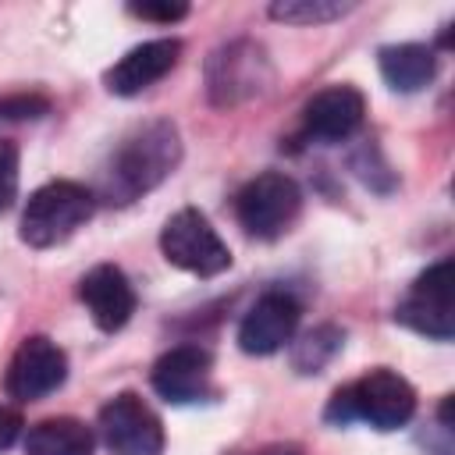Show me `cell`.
Returning <instances> with one entry per match:
<instances>
[{"instance_id":"1","label":"cell","mask_w":455,"mask_h":455,"mask_svg":"<svg viewBox=\"0 0 455 455\" xmlns=\"http://www.w3.org/2000/svg\"><path fill=\"white\" fill-rule=\"evenodd\" d=\"M181 160V139L171 121H149L121 139L107 171H103V199L132 203L142 192L156 188Z\"/></svg>"},{"instance_id":"2","label":"cell","mask_w":455,"mask_h":455,"mask_svg":"<svg viewBox=\"0 0 455 455\" xmlns=\"http://www.w3.org/2000/svg\"><path fill=\"white\" fill-rule=\"evenodd\" d=\"M412 412H416L412 384L387 366H377L366 377L338 387L327 402V419L338 427L363 419L377 430H398L412 419Z\"/></svg>"},{"instance_id":"3","label":"cell","mask_w":455,"mask_h":455,"mask_svg":"<svg viewBox=\"0 0 455 455\" xmlns=\"http://www.w3.org/2000/svg\"><path fill=\"white\" fill-rule=\"evenodd\" d=\"M92 213V192L78 181H50L36 188L21 210V242L50 249L71 238Z\"/></svg>"},{"instance_id":"4","label":"cell","mask_w":455,"mask_h":455,"mask_svg":"<svg viewBox=\"0 0 455 455\" xmlns=\"http://www.w3.org/2000/svg\"><path fill=\"white\" fill-rule=\"evenodd\" d=\"M302 210L299 185L281 171H263L235 196V217L252 238H281Z\"/></svg>"},{"instance_id":"5","label":"cell","mask_w":455,"mask_h":455,"mask_svg":"<svg viewBox=\"0 0 455 455\" xmlns=\"http://www.w3.org/2000/svg\"><path fill=\"white\" fill-rule=\"evenodd\" d=\"M160 249H164V259L185 274H196V277H217L220 270L231 267V252L228 245L220 242L217 228L206 220V213L185 206L178 210L164 231H160Z\"/></svg>"},{"instance_id":"6","label":"cell","mask_w":455,"mask_h":455,"mask_svg":"<svg viewBox=\"0 0 455 455\" xmlns=\"http://www.w3.org/2000/svg\"><path fill=\"white\" fill-rule=\"evenodd\" d=\"M395 320L434 341H451L455 334V263L441 259L430 270H423L412 281L409 295L402 299Z\"/></svg>"},{"instance_id":"7","label":"cell","mask_w":455,"mask_h":455,"mask_svg":"<svg viewBox=\"0 0 455 455\" xmlns=\"http://www.w3.org/2000/svg\"><path fill=\"white\" fill-rule=\"evenodd\" d=\"M100 434L110 455H160L164 427L156 412L132 391H121L100 409Z\"/></svg>"},{"instance_id":"8","label":"cell","mask_w":455,"mask_h":455,"mask_svg":"<svg viewBox=\"0 0 455 455\" xmlns=\"http://www.w3.org/2000/svg\"><path fill=\"white\" fill-rule=\"evenodd\" d=\"M206 82H210V100L217 107H235L267 89L270 64L256 43H231L210 57Z\"/></svg>"},{"instance_id":"9","label":"cell","mask_w":455,"mask_h":455,"mask_svg":"<svg viewBox=\"0 0 455 455\" xmlns=\"http://www.w3.org/2000/svg\"><path fill=\"white\" fill-rule=\"evenodd\" d=\"M64 377H68L64 348L57 341H50L46 334H32L11 355L4 387L18 402H36V398H46L50 391H57L64 384Z\"/></svg>"},{"instance_id":"10","label":"cell","mask_w":455,"mask_h":455,"mask_svg":"<svg viewBox=\"0 0 455 455\" xmlns=\"http://www.w3.org/2000/svg\"><path fill=\"white\" fill-rule=\"evenodd\" d=\"M213 359L199 345H178L153 363V391L171 405L203 402L213 395Z\"/></svg>"},{"instance_id":"11","label":"cell","mask_w":455,"mask_h":455,"mask_svg":"<svg viewBox=\"0 0 455 455\" xmlns=\"http://www.w3.org/2000/svg\"><path fill=\"white\" fill-rule=\"evenodd\" d=\"M299 327V302L288 291H267L238 323V348L249 355H274Z\"/></svg>"},{"instance_id":"12","label":"cell","mask_w":455,"mask_h":455,"mask_svg":"<svg viewBox=\"0 0 455 455\" xmlns=\"http://www.w3.org/2000/svg\"><path fill=\"white\" fill-rule=\"evenodd\" d=\"M78 295H82V302H85V309L100 331H121L135 313V288L124 277V270L114 263L92 267L82 277Z\"/></svg>"},{"instance_id":"13","label":"cell","mask_w":455,"mask_h":455,"mask_svg":"<svg viewBox=\"0 0 455 455\" xmlns=\"http://www.w3.org/2000/svg\"><path fill=\"white\" fill-rule=\"evenodd\" d=\"M363 114H366V100L355 85H331V89H320L302 107V128L313 139L338 142L363 124Z\"/></svg>"},{"instance_id":"14","label":"cell","mask_w":455,"mask_h":455,"mask_svg":"<svg viewBox=\"0 0 455 455\" xmlns=\"http://www.w3.org/2000/svg\"><path fill=\"white\" fill-rule=\"evenodd\" d=\"M181 43L178 39H149L135 50H128L110 71H107V89L117 96H139L153 82H160L174 64H178Z\"/></svg>"},{"instance_id":"15","label":"cell","mask_w":455,"mask_h":455,"mask_svg":"<svg viewBox=\"0 0 455 455\" xmlns=\"http://www.w3.org/2000/svg\"><path fill=\"white\" fill-rule=\"evenodd\" d=\"M380 75L395 92H419L437 75V57L423 43H398L377 53Z\"/></svg>"},{"instance_id":"16","label":"cell","mask_w":455,"mask_h":455,"mask_svg":"<svg viewBox=\"0 0 455 455\" xmlns=\"http://www.w3.org/2000/svg\"><path fill=\"white\" fill-rule=\"evenodd\" d=\"M25 455H92V430L75 416H53L28 430Z\"/></svg>"},{"instance_id":"17","label":"cell","mask_w":455,"mask_h":455,"mask_svg":"<svg viewBox=\"0 0 455 455\" xmlns=\"http://www.w3.org/2000/svg\"><path fill=\"white\" fill-rule=\"evenodd\" d=\"M341 348V331L338 327H316L309 331L302 341H295V352H291V363L295 370L302 373H320Z\"/></svg>"},{"instance_id":"18","label":"cell","mask_w":455,"mask_h":455,"mask_svg":"<svg viewBox=\"0 0 455 455\" xmlns=\"http://www.w3.org/2000/svg\"><path fill=\"white\" fill-rule=\"evenodd\" d=\"M348 11H352V4H338V0H277L270 7V18L288 21V25H323Z\"/></svg>"},{"instance_id":"19","label":"cell","mask_w":455,"mask_h":455,"mask_svg":"<svg viewBox=\"0 0 455 455\" xmlns=\"http://www.w3.org/2000/svg\"><path fill=\"white\" fill-rule=\"evenodd\" d=\"M18 196V146L0 139V210H7Z\"/></svg>"},{"instance_id":"20","label":"cell","mask_w":455,"mask_h":455,"mask_svg":"<svg viewBox=\"0 0 455 455\" xmlns=\"http://www.w3.org/2000/svg\"><path fill=\"white\" fill-rule=\"evenodd\" d=\"M128 14L142 18V21H160V25H171L178 18L188 14L185 4H128Z\"/></svg>"},{"instance_id":"21","label":"cell","mask_w":455,"mask_h":455,"mask_svg":"<svg viewBox=\"0 0 455 455\" xmlns=\"http://www.w3.org/2000/svg\"><path fill=\"white\" fill-rule=\"evenodd\" d=\"M0 110H4L7 117H39V114L46 110V103H43V100H32V96H21V100L0 103Z\"/></svg>"},{"instance_id":"22","label":"cell","mask_w":455,"mask_h":455,"mask_svg":"<svg viewBox=\"0 0 455 455\" xmlns=\"http://www.w3.org/2000/svg\"><path fill=\"white\" fill-rule=\"evenodd\" d=\"M18 434H21V416H18L14 409L0 405V451L11 448V444L18 441Z\"/></svg>"},{"instance_id":"23","label":"cell","mask_w":455,"mask_h":455,"mask_svg":"<svg viewBox=\"0 0 455 455\" xmlns=\"http://www.w3.org/2000/svg\"><path fill=\"white\" fill-rule=\"evenodd\" d=\"M256 455H306L299 444H270V448H263V451H256Z\"/></svg>"}]
</instances>
